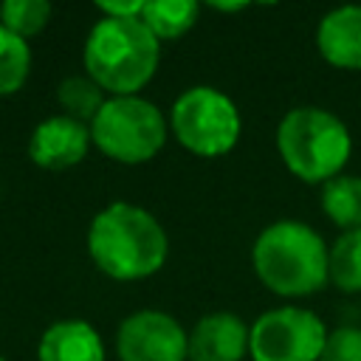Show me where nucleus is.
I'll use <instances>...</instances> for the list:
<instances>
[{
	"label": "nucleus",
	"mask_w": 361,
	"mask_h": 361,
	"mask_svg": "<svg viewBox=\"0 0 361 361\" xmlns=\"http://www.w3.org/2000/svg\"><path fill=\"white\" fill-rule=\"evenodd\" d=\"M175 138L195 155L217 158L226 155L243 130L237 104L217 87L195 85L183 90L169 113Z\"/></svg>",
	"instance_id": "6"
},
{
	"label": "nucleus",
	"mask_w": 361,
	"mask_h": 361,
	"mask_svg": "<svg viewBox=\"0 0 361 361\" xmlns=\"http://www.w3.org/2000/svg\"><path fill=\"white\" fill-rule=\"evenodd\" d=\"M90 141L118 164H144L166 144V118L141 96H110L90 121Z\"/></svg>",
	"instance_id": "5"
},
{
	"label": "nucleus",
	"mask_w": 361,
	"mask_h": 361,
	"mask_svg": "<svg viewBox=\"0 0 361 361\" xmlns=\"http://www.w3.org/2000/svg\"><path fill=\"white\" fill-rule=\"evenodd\" d=\"M276 149L285 166L307 180V183H327L330 178L341 175L353 138L347 124L324 107H293L276 127Z\"/></svg>",
	"instance_id": "4"
},
{
	"label": "nucleus",
	"mask_w": 361,
	"mask_h": 361,
	"mask_svg": "<svg viewBox=\"0 0 361 361\" xmlns=\"http://www.w3.org/2000/svg\"><path fill=\"white\" fill-rule=\"evenodd\" d=\"M121 361H189V333L164 310H138L118 324Z\"/></svg>",
	"instance_id": "8"
},
{
	"label": "nucleus",
	"mask_w": 361,
	"mask_h": 361,
	"mask_svg": "<svg viewBox=\"0 0 361 361\" xmlns=\"http://www.w3.org/2000/svg\"><path fill=\"white\" fill-rule=\"evenodd\" d=\"M319 361H361V330L358 327H338L327 336Z\"/></svg>",
	"instance_id": "19"
},
{
	"label": "nucleus",
	"mask_w": 361,
	"mask_h": 361,
	"mask_svg": "<svg viewBox=\"0 0 361 361\" xmlns=\"http://www.w3.org/2000/svg\"><path fill=\"white\" fill-rule=\"evenodd\" d=\"M324 240L299 220H276L259 231L251 248V262L259 282L288 299L310 296L324 288L327 274Z\"/></svg>",
	"instance_id": "2"
},
{
	"label": "nucleus",
	"mask_w": 361,
	"mask_h": 361,
	"mask_svg": "<svg viewBox=\"0 0 361 361\" xmlns=\"http://www.w3.org/2000/svg\"><path fill=\"white\" fill-rule=\"evenodd\" d=\"M316 48L344 71H361V6H341L322 17L316 28Z\"/></svg>",
	"instance_id": "11"
},
{
	"label": "nucleus",
	"mask_w": 361,
	"mask_h": 361,
	"mask_svg": "<svg viewBox=\"0 0 361 361\" xmlns=\"http://www.w3.org/2000/svg\"><path fill=\"white\" fill-rule=\"evenodd\" d=\"M90 144V124L71 116H51L34 127L28 155L42 169H68L87 155Z\"/></svg>",
	"instance_id": "9"
},
{
	"label": "nucleus",
	"mask_w": 361,
	"mask_h": 361,
	"mask_svg": "<svg viewBox=\"0 0 361 361\" xmlns=\"http://www.w3.org/2000/svg\"><path fill=\"white\" fill-rule=\"evenodd\" d=\"M96 8L102 11V17L130 20V17H141V11H144V0H130V3H96Z\"/></svg>",
	"instance_id": "20"
},
{
	"label": "nucleus",
	"mask_w": 361,
	"mask_h": 361,
	"mask_svg": "<svg viewBox=\"0 0 361 361\" xmlns=\"http://www.w3.org/2000/svg\"><path fill=\"white\" fill-rule=\"evenodd\" d=\"M322 209L341 231L361 228V178L336 175L322 183Z\"/></svg>",
	"instance_id": "13"
},
{
	"label": "nucleus",
	"mask_w": 361,
	"mask_h": 361,
	"mask_svg": "<svg viewBox=\"0 0 361 361\" xmlns=\"http://www.w3.org/2000/svg\"><path fill=\"white\" fill-rule=\"evenodd\" d=\"M56 99L65 107V116H71V118H76L82 124H90L96 118V113L102 110V104L107 102L104 90L90 76H68V79H62L59 87H56Z\"/></svg>",
	"instance_id": "16"
},
{
	"label": "nucleus",
	"mask_w": 361,
	"mask_h": 361,
	"mask_svg": "<svg viewBox=\"0 0 361 361\" xmlns=\"http://www.w3.org/2000/svg\"><path fill=\"white\" fill-rule=\"evenodd\" d=\"M200 6L195 0H144L141 23L155 34V39H178L197 23Z\"/></svg>",
	"instance_id": "14"
},
{
	"label": "nucleus",
	"mask_w": 361,
	"mask_h": 361,
	"mask_svg": "<svg viewBox=\"0 0 361 361\" xmlns=\"http://www.w3.org/2000/svg\"><path fill=\"white\" fill-rule=\"evenodd\" d=\"M31 71V48L25 39L0 25V96L17 93Z\"/></svg>",
	"instance_id": "17"
},
{
	"label": "nucleus",
	"mask_w": 361,
	"mask_h": 361,
	"mask_svg": "<svg viewBox=\"0 0 361 361\" xmlns=\"http://www.w3.org/2000/svg\"><path fill=\"white\" fill-rule=\"evenodd\" d=\"M322 319L305 307H274L262 313L248 333L254 361H319L327 344Z\"/></svg>",
	"instance_id": "7"
},
{
	"label": "nucleus",
	"mask_w": 361,
	"mask_h": 361,
	"mask_svg": "<svg viewBox=\"0 0 361 361\" xmlns=\"http://www.w3.org/2000/svg\"><path fill=\"white\" fill-rule=\"evenodd\" d=\"M212 8H220V11H240V8H245V3H212Z\"/></svg>",
	"instance_id": "21"
},
{
	"label": "nucleus",
	"mask_w": 361,
	"mask_h": 361,
	"mask_svg": "<svg viewBox=\"0 0 361 361\" xmlns=\"http://www.w3.org/2000/svg\"><path fill=\"white\" fill-rule=\"evenodd\" d=\"M161 45L141 17H102L85 39L87 76L113 96H135L155 73Z\"/></svg>",
	"instance_id": "3"
},
{
	"label": "nucleus",
	"mask_w": 361,
	"mask_h": 361,
	"mask_svg": "<svg viewBox=\"0 0 361 361\" xmlns=\"http://www.w3.org/2000/svg\"><path fill=\"white\" fill-rule=\"evenodd\" d=\"M87 251L110 279L135 282L161 271L169 254V240L164 226L147 209L110 203L90 220Z\"/></svg>",
	"instance_id": "1"
},
{
	"label": "nucleus",
	"mask_w": 361,
	"mask_h": 361,
	"mask_svg": "<svg viewBox=\"0 0 361 361\" xmlns=\"http://www.w3.org/2000/svg\"><path fill=\"white\" fill-rule=\"evenodd\" d=\"M37 355L39 361H104V344L87 322L65 319L42 333Z\"/></svg>",
	"instance_id": "12"
},
{
	"label": "nucleus",
	"mask_w": 361,
	"mask_h": 361,
	"mask_svg": "<svg viewBox=\"0 0 361 361\" xmlns=\"http://www.w3.org/2000/svg\"><path fill=\"white\" fill-rule=\"evenodd\" d=\"M330 282L347 293L361 290V228L341 231V237L327 251Z\"/></svg>",
	"instance_id": "15"
},
{
	"label": "nucleus",
	"mask_w": 361,
	"mask_h": 361,
	"mask_svg": "<svg viewBox=\"0 0 361 361\" xmlns=\"http://www.w3.org/2000/svg\"><path fill=\"white\" fill-rule=\"evenodd\" d=\"M248 333L237 313H206L189 333V361H240L248 353Z\"/></svg>",
	"instance_id": "10"
},
{
	"label": "nucleus",
	"mask_w": 361,
	"mask_h": 361,
	"mask_svg": "<svg viewBox=\"0 0 361 361\" xmlns=\"http://www.w3.org/2000/svg\"><path fill=\"white\" fill-rule=\"evenodd\" d=\"M0 361H3V358H0Z\"/></svg>",
	"instance_id": "22"
},
{
	"label": "nucleus",
	"mask_w": 361,
	"mask_h": 361,
	"mask_svg": "<svg viewBox=\"0 0 361 361\" xmlns=\"http://www.w3.org/2000/svg\"><path fill=\"white\" fill-rule=\"evenodd\" d=\"M51 17V3L45 0H6L0 6V25L28 42V37L39 34Z\"/></svg>",
	"instance_id": "18"
}]
</instances>
